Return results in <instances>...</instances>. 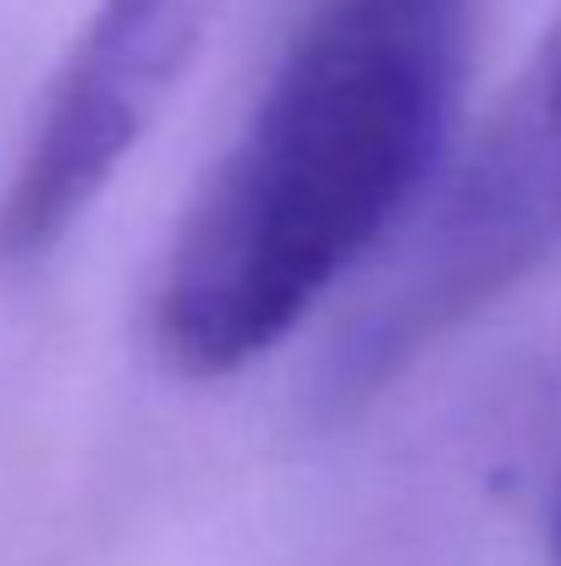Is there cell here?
Returning a JSON list of instances; mask_svg holds the SVG:
<instances>
[{"label": "cell", "instance_id": "1", "mask_svg": "<svg viewBox=\"0 0 561 566\" xmlns=\"http://www.w3.org/2000/svg\"><path fill=\"white\" fill-rule=\"evenodd\" d=\"M468 0H314L155 281L172 375L231 379L402 231L451 160Z\"/></svg>", "mask_w": 561, "mask_h": 566}, {"label": "cell", "instance_id": "2", "mask_svg": "<svg viewBox=\"0 0 561 566\" xmlns=\"http://www.w3.org/2000/svg\"><path fill=\"white\" fill-rule=\"evenodd\" d=\"M561 253V6L446 160L391 281L331 342L314 418L342 423Z\"/></svg>", "mask_w": 561, "mask_h": 566}, {"label": "cell", "instance_id": "3", "mask_svg": "<svg viewBox=\"0 0 561 566\" xmlns=\"http://www.w3.org/2000/svg\"><path fill=\"white\" fill-rule=\"evenodd\" d=\"M220 0H94L0 182V275L44 264L155 133Z\"/></svg>", "mask_w": 561, "mask_h": 566}, {"label": "cell", "instance_id": "4", "mask_svg": "<svg viewBox=\"0 0 561 566\" xmlns=\"http://www.w3.org/2000/svg\"><path fill=\"white\" fill-rule=\"evenodd\" d=\"M551 562L561 566V473H557V490H551Z\"/></svg>", "mask_w": 561, "mask_h": 566}]
</instances>
